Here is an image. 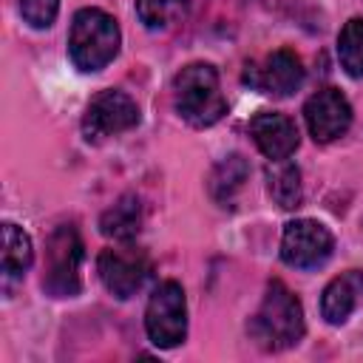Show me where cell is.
<instances>
[{
  "instance_id": "cell-5",
  "label": "cell",
  "mask_w": 363,
  "mask_h": 363,
  "mask_svg": "<svg viewBox=\"0 0 363 363\" xmlns=\"http://www.w3.org/2000/svg\"><path fill=\"white\" fill-rule=\"evenodd\" d=\"M145 332L153 346L176 349L187 337V298L179 281H162L145 306Z\"/></svg>"
},
{
  "instance_id": "cell-13",
  "label": "cell",
  "mask_w": 363,
  "mask_h": 363,
  "mask_svg": "<svg viewBox=\"0 0 363 363\" xmlns=\"http://www.w3.org/2000/svg\"><path fill=\"white\" fill-rule=\"evenodd\" d=\"M34 247L23 227L6 221L3 224V289L9 292L31 267Z\"/></svg>"
},
{
  "instance_id": "cell-3",
  "label": "cell",
  "mask_w": 363,
  "mask_h": 363,
  "mask_svg": "<svg viewBox=\"0 0 363 363\" xmlns=\"http://www.w3.org/2000/svg\"><path fill=\"white\" fill-rule=\"evenodd\" d=\"M176 111L193 128H210L227 113V99L218 85V71L210 62H190L173 79Z\"/></svg>"
},
{
  "instance_id": "cell-17",
  "label": "cell",
  "mask_w": 363,
  "mask_h": 363,
  "mask_svg": "<svg viewBox=\"0 0 363 363\" xmlns=\"http://www.w3.org/2000/svg\"><path fill=\"white\" fill-rule=\"evenodd\" d=\"M193 0H136V14L145 23V28L159 31L173 23H179L190 11Z\"/></svg>"
},
{
  "instance_id": "cell-19",
  "label": "cell",
  "mask_w": 363,
  "mask_h": 363,
  "mask_svg": "<svg viewBox=\"0 0 363 363\" xmlns=\"http://www.w3.org/2000/svg\"><path fill=\"white\" fill-rule=\"evenodd\" d=\"M60 0H20V14L31 28H48L57 20Z\"/></svg>"
},
{
  "instance_id": "cell-15",
  "label": "cell",
  "mask_w": 363,
  "mask_h": 363,
  "mask_svg": "<svg viewBox=\"0 0 363 363\" xmlns=\"http://www.w3.org/2000/svg\"><path fill=\"white\" fill-rule=\"evenodd\" d=\"M247 176H250V164H247L244 156L233 153V156L221 159V162L213 167V173H210V196H213L218 204L227 207V204L235 199V193L244 187Z\"/></svg>"
},
{
  "instance_id": "cell-1",
  "label": "cell",
  "mask_w": 363,
  "mask_h": 363,
  "mask_svg": "<svg viewBox=\"0 0 363 363\" xmlns=\"http://www.w3.org/2000/svg\"><path fill=\"white\" fill-rule=\"evenodd\" d=\"M303 306L292 289L272 278L267 284L258 312L250 318V335L264 352H284L303 337Z\"/></svg>"
},
{
  "instance_id": "cell-9",
  "label": "cell",
  "mask_w": 363,
  "mask_h": 363,
  "mask_svg": "<svg viewBox=\"0 0 363 363\" xmlns=\"http://www.w3.org/2000/svg\"><path fill=\"white\" fill-rule=\"evenodd\" d=\"M244 82L252 85L261 94L284 99V96H289V94H295L301 88V82H303V62H301V57L295 51L278 48L269 57H264V62L247 65Z\"/></svg>"
},
{
  "instance_id": "cell-12",
  "label": "cell",
  "mask_w": 363,
  "mask_h": 363,
  "mask_svg": "<svg viewBox=\"0 0 363 363\" xmlns=\"http://www.w3.org/2000/svg\"><path fill=\"white\" fill-rule=\"evenodd\" d=\"M363 295V269H346L337 278H332L320 295V315L326 323L340 326L349 320V315L357 306V298Z\"/></svg>"
},
{
  "instance_id": "cell-16",
  "label": "cell",
  "mask_w": 363,
  "mask_h": 363,
  "mask_svg": "<svg viewBox=\"0 0 363 363\" xmlns=\"http://www.w3.org/2000/svg\"><path fill=\"white\" fill-rule=\"evenodd\" d=\"M337 57L352 79H363V17H352L343 23L337 34Z\"/></svg>"
},
{
  "instance_id": "cell-11",
  "label": "cell",
  "mask_w": 363,
  "mask_h": 363,
  "mask_svg": "<svg viewBox=\"0 0 363 363\" xmlns=\"http://www.w3.org/2000/svg\"><path fill=\"white\" fill-rule=\"evenodd\" d=\"M250 133H252L255 147L267 159H272V162L289 159L298 150V142H301L298 125L286 113H278V111H261V113H255L252 122H250Z\"/></svg>"
},
{
  "instance_id": "cell-8",
  "label": "cell",
  "mask_w": 363,
  "mask_h": 363,
  "mask_svg": "<svg viewBox=\"0 0 363 363\" xmlns=\"http://www.w3.org/2000/svg\"><path fill=\"white\" fill-rule=\"evenodd\" d=\"M150 269V261L142 250H133V247H108L99 252L96 258V272H99V281L105 284V289L125 301L130 295H136V289L142 286L145 275Z\"/></svg>"
},
{
  "instance_id": "cell-10",
  "label": "cell",
  "mask_w": 363,
  "mask_h": 363,
  "mask_svg": "<svg viewBox=\"0 0 363 363\" xmlns=\"http://www.w3.org/2000/svg\"><path fill=\"white\" fill-rule=\"evenodd\" d=\"M303 119L315 142L326 145L340 139L352 125V105L337 88L315 91L303 105Z\"/></svg>"
},
{
  "instance_id": "cell-18",
  "label": "cell",
  "mask_w": 363,
  "mask_h": 363,
  "mask_svg": "<svg viewBox=\"0 0 363 363\" xmlns=\"http://www.w3.org/2000/svg\"><path fill=\"white\" fill-rule=\"evenodd\" d=\"M269 196L284 210H295L301 204L303 187H301V170H298V164H289L284 159L281 167L269 173Z\"/></svg>"
},
{
  "instance_id": "cell-4",
  "label": "cell",
  "mask_w": 363,
  "mask_h": 363,
  "mask_svg": "<svg viewBox=\"0 0 363 363\" xmlns=\"http://www.w3.org/2000/svg\"><path fill=\"white\" fill-rule=\"evenodd\" d=\"M82 258L85 247L74 224H60L45 241V272L43 289L51 298H74L82 289Z\"/></svg>"
},
{
  "instance_id": "cell-2",
  "label": "cell",
  "mask_w": 363,
  "mask_h": 363,
  "mask_svg": "<svg viewBox=\"0 0 363 363\" xmlns=\"http://www.w3.org/2000/svg\"><path fill=\"white\" fill-rule=\"evenodd\" d=\"M119 26L108 11L88 6L74 14L68 31V57L79 71H102L119 54Z\"/></svg>"
},
{
  "instance_id": "cell-6",
  "label": "cell",
  "mask_w": 363,
  "mask_h": 363,
  "mask_svg": "<svg viewBox=\"0 0 363 363\" xmlns=\"http://www.w3.org/2000/svg\"><path fill=\"white\" fill-rule=\"evenodd\" d=\"M136 125H139V105L125 91H116V88L99 91L82 113V136L88 142H102Z\"/></svg>"
},
{
  "instance_id": "cell-7",
  "label": "cell",
  "mask_w": 363,
  "mask_h": 363,
  "mask_svg": "<svg viewBox=\"0 0 363 363\" xmlns=\"http://www.w3.org/2000/svg\"><path fill=\"white\" fill-rule=\"evenodd\" d=\"M335 250V235L326 224L315 218H295L284 227L281 235V258L286 267L295 269H315L326 264Z\"/></svg>"
},
{
  "instance_id": "cell-14",
  "label": "cell",
  "mask_w": 363,
  "mask_h": 363,
  "mask_svg": "<svg viewBox=\"0 0 363 363\" xmlns=\"http://www.w3.org/2000/svg\"><path fill=\"white\" fill-rule=\"evenodd\" d=\"M139 230H142V204L133 193L116 199V204L108 207L99 218V233L119 244H130L139 235Z\"/></svg>"
}]
</instances>
